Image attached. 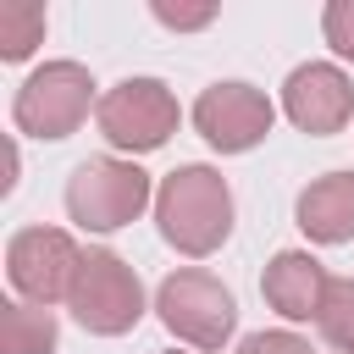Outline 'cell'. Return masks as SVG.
Wrapping results in <instances>:
<instances>
[{"label":"cell","mask_w":354,"mask_h":354,"mask_svg":"<svg viewBox=\"0 0 354 354\" xmlns=\"http://www.w3.org/2000/svg\"><path fill=\"white\" fill-rule=\"evenodd\" d=\"M155 227L188 260L216 254L227 243V232H232V188H227V177L216 166H199V160L166 171L160 188H155Z\"/></svg>","instance_id":"6da1fadb"},{"label":"cell","mask_w":354,"mask_h":354,"mask_svg":"<svg viewBox=\"0 0 354 354\" xmlns=\"http://www.w3.org/2000/svg\"><path fill=\"white\" fill-rule=\"evenodd\" d=\"M144 205H155V183L138 160L94 155V160H77L66 177V216L83 232H122L127 221L144 216Z\"/></svg>","instance_id":"7a4b0ae2"},{"label":"cell","mask_w":354,"mask_h":354,"mask_svg":"<svg viewBox=\"0 0 354 354\" xmlns=\"http://www.w3.org/2000/svg\"><path fill=\"white\" fill-rule=\"evenodd\" d=\"M155 315H160V326L177 343H188L199 354H216L238 332V299H232V288L221 277L199 271V266H183V271H171L155 288Z\"/></svg>","instance_id":"3957f363"},{"label":"cell","mask_w":354,"mask_h":354,"mask_svg":"<svg viewBox=\"0 0 354 354\" xmlns=\"http://www.w3.org/2000/svg\"><path fill=\"white\" fill-rule=\"evenodd\" d=\"M88 111H100V100L83 61H44L39 72L22 77L11 100V122L28 138H72L88 122Z\"/></svg>","instance_id":"277c9868"},{"label":"cell","mask_w":354,"mask_h":354,"mask_svg":"<svg viewBox=\"0 0 354 354\" xmlns=\"http://www.w3.org/2000/svg\"><path fill=\"white\" fill-rule=\"evenodd\" d=\"M183 111H177V94L160 83V77H122L100 94V111H94V127L111 149L122 155H149L160 149L171 133H177Z\"/></svg>","instance_id":"5b68a950"},{"label":"cell","mask_w":354,"mask_h":354,"mask_svg":"<svg viewBox=\"0 0 354 354\" xmlns=\"http://www.w3.org/2000/svg\"><path fill=\"white\" fill-rule=\"evenodd\" d=\"M72 321L94 337H122L144 321V282L138 271L111 254V249H83V266H77V282H72V299H66Z\"/></svg>","instance_id":"8992f818"},{"label":"cell","mask_w":354,"mask_h":354,"mask_svg":"<svg viewBox=\"0 0 354 354\" xmlns=\"http://www.w3.org/2000/svg\"><path fill=\"white\" fill-rule=\"evenodd\" d=\"M77 266H83V249L61 227H22L6 243V277L22 293V304H44V310L66 304L72 282H77Z\"/></svg>","instance_id":"52a82bcc"},{"label":"cell","mask_w":354,"mask_h":354,"mask_svg":"<svg viewBox=\"0 0 354 354\" xmlns=\"http://www.w3.org/2000/svg\"><path fill=\"white\" fill-rule=\"evenodd\" d=\"M277 122V105L266 100V88L243 83V77H227V83H210L199 100H194V127L210 149L221 155H249L254 144H266Z\"/></svg>","instance_id":"ba28073f"},{"label":"cell","mask_w":354,"mask_h":354,"mask_svg":"<svg viewBox=\"0 0 354 354\" xmlns=\"http://www.w3.org/2000/svg\"><path fill=\"white\" fill-rule=\"evenodd\" d=\"M282 116H288L299 133H310V138L343 133V127L354 122V83H348V72L332 66V61H304V66H293L288 83H282Z\"/></svg>","instance_id":"9c48e42d"},{"label":"cell","mask_w":354,"mask_h":354,"mask_svg":"<svg viewBox=\"0 0 354 354\" xmlns=\"http://www.w3.org/2000/svg\"><path fill=\"white\" fill-rule=\"evenodd\" d=\"M326 282L332 277L310 249H277L260 271V293L282 321H315L321 299H326Z\"/></svg>","instance_id":"30bf717a"},{"label":"cell","mask_w":354,"mask_h":354,"mask_svg":"<svg viewBox=\"0 0 354 354\" xmlns=\"http://www.w3.org/2000/svg\"><path fill=\"white\" fill-rule=\"evenodd\" d=\"M293 221L310 243H354V171H326L299 188Z\"/></svg>","instance_id":"8fae6325"},{"label":"cell","mask_w":354,"mask_h":354,"mask_svg":"<svg viewBox=\"0 0 354 354\" xmlns=\"http://www.w3.org/2000/svg\"><path fill=\"white\" fill-rule=\"evenodd\" d=\"M61 326L44 304H6L0 310V354H55Z\"/></svg>","instance_id":"7c38bea8"},{"label":"cell","mask_w":354,"mask_h":354,"mask_svg":"<svg viewBox=\"0 0 354 354\" xmlns=\"http://www.w3.org/2000/svg\"><path fill=\"white\" fill-rule=\"evenodd\" d=\"M44 44V6L0 0V61H28Z\"/></svg>","instance_id":"4fadbf2b"},{"label":"cell","mask_w":354,"mask_h":354,"mask_svg":"<svg viewBox=\"0 0 354 354\" xmlns=\"http://www.w3.org/2000/svg\"><path fill=\"white\" fill-rule=\"evenodd\" d=\"M315 332H321L337 354H354V277H332V282H326Z\"/></svg>","instance_id":"5bb4252c"},{"label":"cell","mask_w":354,"mask_h":354,"mask_svg":"<svg viewBox=\"0 0 354 354\" xmlns=\"http://www.w3.org/2000/svg\"><path fill=\"white\" fill-rule=\"evenodd\" d=\"M149 17H155L160 28H171V33H199V28H210V22H216V0H199V6L155 0V6H149Z\"/></svg>","instance_id":"9a60e30c"},{"label":"cell","mask_w":354,"mask_h":354,"mask_svg":"<svg viewBox=\"0 0 354 354\" xmlns=\"http://www.w3.org/2000/svg\"><path fill=\"white\" fill-rule=\"evenodd\" d=\"M321 33H326V44H332L343 61H354V0H332V6L321 11Z\"/></svg>","instance_id":"2e32d148"},{"label":"cell","mask_w":354,"mask_h":354,"mask_svg":"<svg viewBox=\"0 0 354 354\" xmlns=\"http://www.w3.org/2000/svg\"><path fill=\"white\" fill-rule=\"evenodd\" d=\"M238 354H315L299 332H249L238 343Z\"/></svg>","instance_id":"e0dca14e"},{"label":"cell","mask_w":354,"mask_h":354,"mask_svg":"<svg viewBox=\"0 0 354 354\" xmlns=\"http://www.w3.org/2000/svg\"><path fill=\"white\" fill-rule=\"evenodd\" d=\"M166 354H177V348H166Z\"/></svg>","instance_id":"ac0fdd59"}]
</instances>
